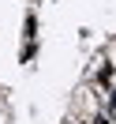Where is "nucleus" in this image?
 <instances>
[{"label": "nucleus", "mask_w": 116, "mask_h": 124, "mask_svg": "<svg viewBox=\"0 0 116 124\" xmlns=\"http://www.w3.org/2000/svg\"><path fill=\"white\" fill-rule=\"evenodd\" d=\"M94 83H97L101 90H112L116 86V64L112 60H101V68L94 71Z\"/></svg>", "instance_id": "nucleus-1"}, {"label": "nucleus", "mask_w": 116, "mask_h": 124, "mask_svg": "<svg viewBox=\"0 0 116 124\" xmlns=\"http://www.w3.org/2000/svg\"><path fill=\"white\" fill-rule=\"evenodd\" d=\"M23 41H38V11H26L23 15Z\"/></svg>", "instance_id": "nucleus-2"}, {"label": "nucleus", "mask_w": 116, "mask_h": 124, "mask_svg": "<svg viewBox=\"0 0 116 124\" xmlns=\"http://www.w3.org/2000/svg\"><path fill=\"white\" fill-rule=\"evenodd\" d=\"M38 41H26V45H23V53H19V64H34V60H38Z\"/></svg>", "instance_id": "nucleus-3"}, {"label": "nucleus", "mask_w": 116, "mask_h": 124, "mask_svg": "<svg viewBox=\"0 0 116 124\" xmlns=\"http://www.w3.org/2000/svg\"><path fill=\"white\" fill-rule=\"evenodd\" d=\"M90 124H116V116H109V113H101V109H97V113L90 116Z\"/></svg>", "instance_id": "nucleus-4"}]
</instances>
